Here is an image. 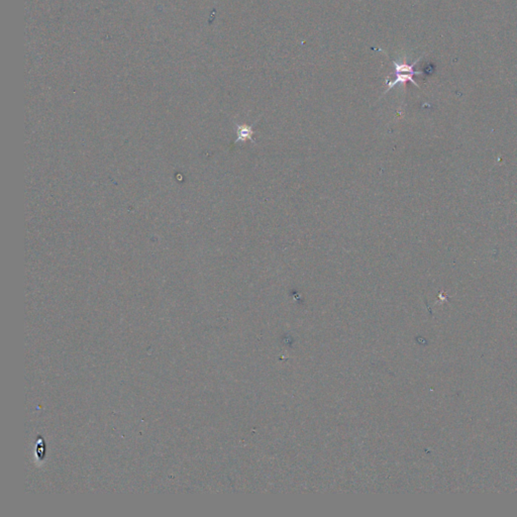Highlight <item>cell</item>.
I'll return each instance as SVG.
<instances>
[{"instance_id": "6da1fadb", "label": "cell", "mask_w": 517, "mask_h": 517, "mask_svg": "<svg viewBox=\"0 0 517 517\" xmlns=\"http://www.w3.org/2000/svg\"><path fill=\"white\" fill-rule=\"evenodd\" d=\"M237 133H238L237 142L244 143L246 140H251L253 144L255 143V139L253 138V135H254L253 126H250V125H238Z\"/></svg>"}]
</instances>
